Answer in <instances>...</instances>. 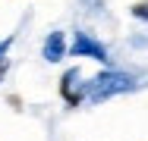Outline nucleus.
<instances>
[{"label":"nucleus","instance_id":"nucleus-3","mask_svg":"<svg viewBox=\"0 0 148 141\" xmlns=\"http://www.w3.org/2000/svg\"><path fill=\"white\" fill-rule=\"evenodd\" d=\"M139 19H148V3H136V9H132Z\"/></svg>","mask_w":148,"mask_h":141},{"label":"nucleus","instance_id":"nucleus-2","mask_svg":"<svg viewBox=\"0 0 148 141\" xmlns=\"http://www.w3.org/2000/svg\"><path fill=\"white\" fill-rule=\"evenodd\" d=\"M44 56L51 60V63H57L60 56H63V35L54 31L51 38H47V44H44Z\"/></svg>","mask_w":148,"mask_h":141},{"label":"nucleus","instance_id":"nucleus-4","mask_svg":"<svg viewBox=\"0 0 148 141\" xmlns=\"http://www.w3.org/2000/svg\"><path fill=\"white\" fill-rule=\"evenodd\" d=\"M3 72H6V60H0V79H3Z\"/></svg>","mask_w":148,"mask_h":141},{"label":"nucleus","instance_id":"nucleus-1","mask_svg":"<svg viewBox=\"0 0 148 141\" xmlns=\"http://www.w3.org/2000/svg\"><path fill=\"white\" fill-rule=\"evenodd\" d=\"M79 54H91L95 60H104V47H98L88 35H79V38H76V56Z\"/></svg>","mask_w":148,"mask_h":141}]
</instances>
